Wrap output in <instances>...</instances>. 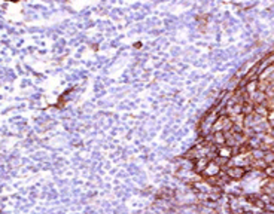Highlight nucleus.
Instances as JSON below:
<instances>
[{"label": "nucleus", "mask_w": 274, "mask_h": 214, "mask_svg": "<svg viewBox=\"0 0 274 214\" xmlns=\"http://www.w3.org/2000/svg\"><path fill=\"white\" fill-rule=\"evenodd\" d=\"M228 174H230L232 178H237V177L244 176V170H243V168H238V167H236V168H231V170L228 171Z\"/></svg>", "instance_id": "1"}]
</instances>
